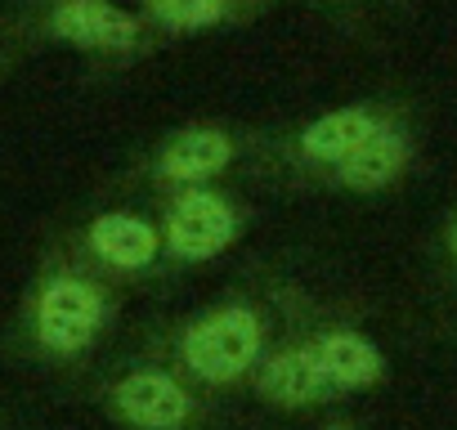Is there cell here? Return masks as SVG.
<instances>
[{
  "label": "cell",
  "instance_id": "1",
  "mask_svg": "<svg viewBox=\"0 0 457 430\" xmlns=\"http://www.w3.org/2000/svg\"><path fill=\"white\" fill-rule=\"evenodd\" d=\"M126 292L95 274L63 234L50 238L0 336L10 363L46 376H90L121 323Z\"/></svg>",
  "mask_w": 457,
  "mask_h": 430
},
{
  "label": "cell",
  "instance_id": "14",
  "mask_svg": "<svg viewBox=\"0 0 457 430\" xmlns=\"http://www.w3.org/2000/svg\"><path fill=\"white\" fill-rule=\"evenodd\" d=\"M319 430H363V421H354L350 412H332V417H323Z\"/></svg>",
  "mask_w": 457,
  "mask_h": 430
},
{
  "label": "cell",
  "instance_id": "9",
  "mask_svg": "<svg viewBox=\"0 0 457 430\" xmlns=\"http://www.w3.org/2000/svg\"><path fill=\"white\" fill-rule=\"evenodd\" d=\"M37 32L54 45H68L90 59H112V63L153 50V28L135 10H121L112 0H46Z\"/></svg>",
  "mask_w": 457,
  "mask_h": 430
},
{
  "label": "cell",
  "instance_id": "6",
  "mask_svg": "<svg viewBox=\"0 0 457 430\" xmlns=\"http://www.w3.org/2000/svg\"><path fill=\"white\" fill-rule=\"evenodd\" d=\"M261 135L234 130L224 121H188L166 130L139 161H135V184L157 193L193 188V184H220L243 166H256L261 157Z\"/></svg>",
  "mask_w": 457,
  "mask_h": 430
},
{
  "label": "cell",
  "instance_id": "4",
  "mask_svg": "<svg viewBox=\"0 0 457 430\" xmlns=\"http://www.w3.org/2000/svg\"><path fill=\"white\" fill-rule=\"evenodd\" d=\"M390 108L395 103H381V99L328 108V112L301 121L296 130L278 135L274 144H265L252 170L274 184H287V188H323V179L337 166H345L377 135V126L390 117Z\"/></svg>",
  "mask_w": 457,
  "mask_h": 430
},
{
  "label": "cell",
  "instance_id": "16",
  "mask_svg": "<svg viewBox=\"0 0 457 430\" xmlns=\"http://www.w3.org/2000/svg\"><path fill=\"white\" fill-rule=\"evenodd\" d=\"M0 430H14V426H10V421H5V417H0Z\"/></svg>",
  "mask_w": 457,
  "mask_h": 430
},
{
  "label": "cell",
  "instance_id": "15",
  "mask_svg": "<svg viewBox=\"0 0 457 430\" xmlns=\"http://www.w3.org/2000/svg\"><path fill=\"white\" fill-rule=\"evenodd\" d=\"M314 5H323L328 14H345V10H354V0H314Z\"/></svg>",
  "mask_w": 457,
  "mask_h": 430
},
{
  "label": "cell",
  "instance_id": "3",
  "mask_svg": "<svg viewBox=\"0 0 457 430\" xmlns=\"http://www.w3.org/2000/svg\"><path fill=\"white\" fill-rule=\"evenodd\" d=\"M86 399L117 430H215L220 399L179 376L166 359L135 345L90 372Z\"/></svg>",
  "mask_w": 457,
  "mask_h": 430
},
{
  "label": "cell",
  "instance_id": "17",
  "mask_svg": "<svg viewBox=\"0 0 457 430\" xmlns=\"http://www.w3.org/2000/svg\"><path fill=\"white\" fill-rule=\"evenodd\" d=\"M0 77H5V59H0Z\"/></svg>",
  "mask_w": 457,
  "mask_h": 430
},
{
  "label": "cell",
  "instance_id": "11",
  "mask_svg": "<svg viewBox=\"0 0 457 430\" xmlns=\"http://www.w3.org/2000/svg\"><path fill=\"white\" fill-rule=\"evenodd\" d=\"M417 166V130L403 103L390 108V117L377 126V135L345 161L337 166L319 193H345V197H377L399 188Z\"/></svg>",
  "mask_w": 457,
  "mask_h": 430
},
{
  "label": "cell",
  "instance_id": "2",
  "mask_svg": "<svg viewBox=\"0 0 457 430\" xmlns=\"http://www.w3.org/2000/svg\"><path fill=\"white\" fill-rule=\"evenodd\" d=\"M314 296L287 278H243L215 301L144 332V350L166 359L197 390L224 399L252 385L256 368Z\"/></svg>",
  "mask_w": 457,
  "mask_h": 430
},
{
  "label": "cell",
  "instance_id": "10",
  "mask_svg": "<svg viewBox=\"0 0 457 430\" xmlns=\"http://www.w3.org/2000/svg\"><path fill=\"white\" fill-rule=\"evenodd\" d=\"M310 336H314V354H319V368L332 385L337 399H350V394H368V390H381L390 381V359L381 350V341L350 314H328L323 305L314 310L310 318Z\"/></svg>",
  "mask_w": 457,
  "mask_h": 430
},
{
  "label": "cell",
  "instance_id": "8",
  "mask_svg": "<svg viewBox=\"0 0 457 430\" xmlns=\"http://www.w3.org/2000/svg\"><path fill=\"white\" fill-rule=\"evenodd\" d=\"M319 301H310L292 323L287 332L274 341V350L265 354V363L256 368L247 394L270 408V412H283V417H310L319 408H332L341 403L319 368V354H314V336H310V318H314Z\"/></svg>",
  "mask_w": 457,
  "mask_h": 430
},
{
  "label": "cell",
  "instance_id": "13",
  "mask_svg": "<svg viewBox=\"0 0 457 430\" xmlns=\"http://www.w3.org/2000/svg\"><path fill=\"white\" fill-rule=\"evenodd\" d=\"M439 265H444V274L457 283V206L448 211V220H444V229H439Z\"/></svg>",
  "mask_w": 457,
  "mask_h": 430
},
{
  "label": "cell",
  "instance_id": "7",
  "mask_svg": "<svg viewBox=\"0 0 457 430\" xmlns=\"http://www.w3.org/2000/svg\"><path fill=\"white\" fill-rule=\"evenodd\" d=\"M63 243L95 274H104L108 283H117L121 292L170 278L157 215H144V211H130V206H108V211L86 215L81 225L63 229Z\"/></svg>",
  "mask_w": 457,
  "mask_h": 430
},
{
  "label": "cell",
  "instance_id": "12",
  "mask_svg": "<svg viewBox=\"0 0 457 430\" xmlns=\"http://www.w3.org/2000/svg\"><path fill=\"white\" fill-rule=\"evenodd\" d=\"M274 0H139V19L153 28V37H206L224 28L256 23Z\"/></svg>",
  "mask_w": 457,
  "mask_h": 430
},
{
  "label": "cell",
  "instance_id": "5",
  "mask_svg": "<svg viewBox=\"0 0 457 430\" xmlns=\"http://www.w3.org/2000/svg\"><path fill=\"white\" fill-rule=\"evenodd\" d=\"M153 202H157L153 215H157L162 243H166L170 274H188V269H202L228 256L256 225L252 202H243L224 184H193V188L157 193Z\"/></svg>",
  "mask_w": 457,
  "mask_h": 430
}]
</instances>
